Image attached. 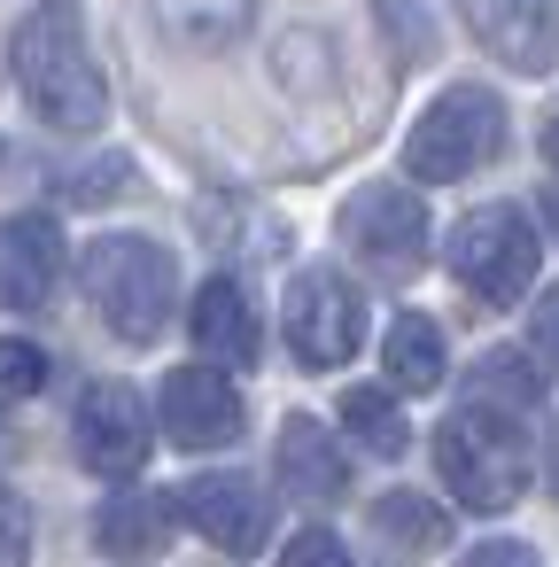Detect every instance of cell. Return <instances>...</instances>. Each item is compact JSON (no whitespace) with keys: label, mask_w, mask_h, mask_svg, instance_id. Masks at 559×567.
<instances>
[{"label":"cell","mask_w":559,"mask_h":567,"mask_svg":"<svg viewBox=\"0 0 559 567\" xmlns=\"http://www.w3.org/2000/svg\"><path fill=\"white\" fill-rule=\"evenodd\" d=\"M79 280L102 311V327L117 342H156L179 311V265L164 241H141V234H102L79 249Z\"/></svg>","instance_id":"7a4b0ae2"},{"label":"cell","mask_w":559,"mask_h":567,"mask_svg":"<svg viewBox=\"0 0 559 567\" xmlns=\"http://www.w3.org/2000/svg\"><path fill=\"white\" fill-rule=\"evenodd\" d=\"M544 156L559 164V110H551V125H544Z\"/></svg>","instance_id":"83f0119b"},{"label":"cell","mask_w":559,"mask_h":567,"mask_svg":"<svg viewBox=\"0 0 559 567\" xmlns=\"http://www.w3.org/2000/svg\"><path fill=\"white\" fill-rule=\"evenodd\" d=\"M458 24L520 79H544L559 63V0H451Z\"/></svg>","instance_id":"8fae6325"},{"label":"cell","mask_w":559,"mask_h":567,"mask_svg":"<svg viewBox=\"0 0 559 567\" xmlns=\"http://www.w3.org/2000/svg\"><path fill=\"white\" fill-rule=\"evenodd\" d=\"M0 567H32V505L0 482Z\"/></svg>","instance_id":"603a6c76"},{"label":"cell","mask_w":559,"mask_h":567,"mask_svg":"<svg viewBox=\"0 0 559 567\" xmlns=\"http://www.w3.org/2000/svg\"><path fill=\"white\" fill-rule=\"evenodd\" d=\"M497 148H505V102L489 86H443L404 141V179H466L497 164Z\"/></svg>","instance_id":"5b68a950"},{"label":"cell","mask_w":559,"mask_h":567,"mask_svg":"<svg viewBox=\"0 0 559 567\" xmlns=\"http://www.w3.org/2000/svg\"><path fill=\"white\" fill-rule=\"evenodd\" d=\"M373 528L389 536V551H435L443 544V505H427V497H412V489H389L381 505H373Z\"/></svg>","instance_id":"ffe728a7"},{"label":"cell","mask_w":559,"mask_h":567,"mask_svg":"<svg viewBox=\"0 0 559 567\" xmlns=\"http://www.w3.org/2000/svg\"><path fill=\"white\" fill-rule=\"evenodd\" d=\"M458 567H544V559H536V544H520V536H489V544H474Z\"/></svg>","instance_id":"484cf974"},{"label":"cell","mask_w":559,"mask_h":567,"mask_svg":"<svg viewBox=\"0 0 559 567\" xmlns=\"http://www.w3.org/2000/svg\"><path fill=\"white\" fill-rule=\"evenodd\" d=\"M280 567H358V559L342 551V536H327V528H303V536L280 551Z\"/></svg>","instance_id":"d4e9b609"},{"label":"cell","mask_w":559,"mask_h":567,"mask_svg":"<svg viewBox=\"0 0 559 567\" xmlns=\"http://www.w3.org/2000/svg\"><path fill=\"white\" fill-rule=\"evenodd\" d=\"M544 466H551V489H559V427H551V451H544Z\"/></svg>","instance_id":"f1b7e54d"},{"label":"cell","mask_w":559,"mask_h":567,"mask_svg":"<svg viewBox=\"0 0 559 567\" xmlns=\"http://www.w3.org/2000/svg\"><path fill=\"white\" fill-rule=\"evenodd\" d=\"M172 505L203 544H218L234 559H257L272 544V489L249 482V474H195V482L172 489Z\"/></svg>","instance_id":"9c48e42d"},{"label":"cell","mask_w":559,"mask_h":567,"mask_svg":"<svg viewBox=\"0 0 559 567\" xmlns=\"http://www.w3.org/2000/svg\"><path fill=\"white\" fill-rule=\"evenodd\" d=\"M17 86L32 102V117H48L55 133H94L110 117V79L86 48V24L71 0H40V9L17 24Z\"/></svg>","instance_id":"6da1fadb"},{"label":"cell","mask_w":559,"mask_h":567,"mask_svg":"<svg viewBox=\"0 0 559 567\" xmlns=\"http://www.w3.org/2000/svg\"><path fill=\"white\" fill-rule=\"evenodd\" d=\"M48 389V350L40 342H17V334H0V412L24 404Z\"/></svg>","instance_id":"44dd1931"},{"label":"cell","mask_w":559,"mask_h":567,"mask_svg":"<svg viewBox=\"0 0 559 567\" xmlns=\"http://www.w3.org/2000/svg\"><path fill=\"white\" fill-rule=\"evenodd\" d=\"M427 210H420V187L404 179H373L342 203V249L373 272V280H412L427 265Z\"/></svg>","instance_id":"8992f818"},{"label":"cell","mask_w":559,"mask_h":567,"mask_svg":"<svg viewBox=\"0 0 559 567\" xmlns=\"http://www.w3.org/2000/svg\"><path fill=\"white\" fill-rule=\"evenodd\" d=\"M63 272H71V249H63L55 218H40V210L0 218V303L9 311H48Z\"/></svg>","instance_id":"7c38bea8"},{"label":"cell","mask_w":559,"mask_h":567,"mask_svg":"<svg viewBox=\"0 0 559 567\" xmlns=\"http://www.w3.org/2000/svg\"><path fill=\"white\" fill-rule=\"evenodd\" d=\"M187 334H195V365H218V373H241L265 350V327H257L241 280H203V296L187 303Z\"/></svg>","instance_id":"5bb4252c"},{"label":"cell","mask_w":559,"mask_h":567,"mask_svg":"<svg viewBox=\"0 0 559 567\" xmlns=\"http://www.w3.org/2000/svg\"><path fill=\"white\" fill-rule=\"evenodd\" d=\"M435 474L451 489V505L466 513H505L528 474H536V451H528V427L513 412H482V404H458L435 435Z\"/></svg>","instance_id":"3957f363"},{"label":"cell","mask_w":559,"mask_h":567,"mask_svg":"<svg viewBox=\"0 0 559 567\" xmlns=\"http://www.w3.org/2000/svg\"><path fill=\"white\" fill-rule=\"evenodd\" d=\"M280 334H288V350H296L311 373H327V365L358 358V342H365V296H358L334 265H303V272L288 280Z\"/></svg>","instance_id":"52a82bcc"},{"label":"cell","mask_w":559,"mask_h":567,"mask_svg":"<svg viewBox=\"0 0 559 567\" xmlns=\"http://www.w3.org/2000/svg\"><path fill=\"white\" fill-rule=\"evenodd\" d=\"M342 427H350L373 458H404V451H412V427H404V412L389 404V389H350V396H342Z\"/></svg>","instance_id":"d6986e66"},{"label":"cell","mask_w":559,"mask_h":567,"mask_svg":"<svg viewBox=\"0 0 559 567\" xmlns=\"http://www.w3.org/2000/svg\"><path fill=\"white\" fill-rule=\"evenodd\" d=\"M172 528H179V505L164 489H117L94 513V551L117 559V567H148V559L172 551Z\"/></svg>","instance_id":"9a60e30c"},{"label":"cell","mask_w":559,"mask_h":567,"mask_svg":"<svg viewBox=\"0 0 559 567\" xmlns=\"http://www.w3.org/2000/svg\"><path fill=\"white\" fill-rule=\"evenodd\" d=\"M272 474H280V489H288L296 505H311V513H334V505L350 497V458H342V443L327 435V420H311V412H288V420H280Z\"/></svg>","instance_id":"4fadbf2b"},{"label":"cell","mask_w":559,"mask_h":567,"mask_svg":"<svg viewBox=\"0 0 559 567\" xmlns=\"http://www.w3.org/2000/svg\"><path fill=\"white\" fill-rule=\"evenodd\" d=\"M544 218H551V241H559V179L544 187Z\"/></svg>","instance_id":"4316f807"},{"label":"cell","mask_w":559,"mask_h":567,"mask_svg":"<svg viewBox=\"0 0 559 567\" xmlns=\"http://www.w3.org/2000/svg\"><path fill=\"white\" fill-rule=\"evenodd\" d=\"M156 24L187 48V55H218L257 24V0H156Z\"/></svg>","instance_id":"2e32d148"},{"label":"cell","mask_w":559,"mask_h":567,"mask_svg":"<svg viewBox=\"0 0 559 567\" xmlns=\"http://www.w3.org/2000/svg\"><path fill=\"white\" fill-rule=\"evenodd\" d=\"M451 280L474 296V303H489V311H505V303H520L528 288H536V265H544V241H536V226H528V210L520 203H482V210H466L458 226H451Z\"/></svg>","instance_id":"277c9868"},{"label":"cell","mask_w":559,"mask_h":567,"mask_svg":"<svg viewBox=\"0 0 559 567\" xmlns=\"http://www.w3.org/2000/svg\"><path fill=\"white\" fill-rule=\"evenodd\" d=\"M71 443H79V466H94L102 482H133L148 466V451H156V420H148L141 389L94 381L71 404Z\"/></svg>","instance_id":"ba28073f"},{"label":"cell","mask_w":559,"mask_h":567,"mask_svg":"<svg viewBox=\"0 0 559 567\" xmlns=\"http://www.w3.org/2000/svg\"><path fill=\"white\" fill-rule=\"evenodd\" d=\"M125 172H133L125 156H102V164L71 172V179H63V195H71V203H117V195H125Z\"/></svg>","instance_id":"cb8c5ba5"},{"label":"cell","mask_w":559,"mask_h":567,"mask_svg":"<svg viewBox=\"0 0 559 567\" xmlns=\"http://www.w3.org/2000/svg\"><path fill=\"white\" fill-rule=\"evenodd\" d=\"M156 427H164V443H179V451H226V443H241L249 412H241L234 373H218V365H179V373L164 381V396H156Z\"/></svg>","instance_id":"30bf717a"},{"label":"cell","mask_w":559,"mask_h":567,"mask_svg":"<svg viewBox=\"0 0 559 567\" xmlns=\"http://www.w3.org/2000/svg\"><path fill=\"white\" fill-rule=\"evenodd\" d=\"M528 365L544 381H559V288H544L536 311H528Z\"/></svg>","instance_id":"7402d4cb"},{"label":"cell","mask_w":559,"mask_h":567,"mask_svg":"<svg viewBox=\"0 0 559 567\" xmlns=\"http://www.w3.org/2000/svg\"><path fill=\"white\" fill-rule=\"evenodd\" d=\"M381 365H389V389H396V396H427V389H443V334H435V319H420V311L389 319Z\"/></svg>","instance_id":"e0dca14e"},{"label":"cell","mask_w":559,"mask_h":567,"mask_svg":"<svg viewBox=\"0 0 559 567\" xmlns=\"http://www.w3.org/2000/svg\"><path fill=\"white\" fill-rule=\"evenodd\" d=\"M466 404L528 420V412L544 404V373H536L520 350H489V358H474V373H466Z\"/></svg>","instance_id":"ac0fdd59"}]
</instances>
